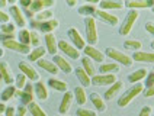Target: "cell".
I'll return each instance as SVG.
<instances>
[{
    "mask_svg": "<svg viewBox=\"0 0 154 116\" xmlns=\"http://www.w3.org/2000/svg\"><path fill=\"white\" fill-rule=\"evenodd\" d=\"M58 50L63 51L69 58H73V60L80 58V51L77 50L73 44H69V42H66L64 39H63V41H58Z\"/></svg>",
    "mask_w": 154,
    "mask_h": 116,
    "instance_id": "7c38bea8",
    "label": "cell"
},
{
    "mask_svg": "<svg viewBox=\"0 0 154 116\" xmlns=\"http://www.w3.org/2000/svg\"><path fill=\"white\" fill-rule=\"evenodd\" d=\"M96 5L94 3H86L83 6H80L79 8V15H82V16H93L96 15Z\"/></svg>",
    "mask_w": 154,
    "mask_h": 116,
    "instance_id": "1f68e13d",
    "label": "cell"
},
{
    "mask_svg": "<svg viewBox=\"0 0 154 116\" xmlns=\"http://www.w3.org/2000/svg\"><path fill=\"white\" fill-rule=\"evenodd\" d=\"M129 10H138V9H146V8H153L154 0H128L124 3Z\"/></svg>",
    "mask_w": 154,
    "mask_h": 116,
    "instance_id": "2e32d148",
    "label": "cell"
},
{
    "mask_svg": "<svg viewBox=\"0 0 154 116\" xmlns=\"http://www.w3.org/2000/svg\"><path fill=\"white\" fill-rule=\"evenodd\" d=\"M45 50H47L48 54H51L52 57L57 55V52H58V41H57L54 33H47L45 35Z\"/></svg>",
    "mask_w": 154,
    "mask_h": 116,
    "instance_id": "9a60e30c",
    "label": "cell"
},
{
    "mask_svg": "<svg viewBox=\"0 0 154 116\" xmlns=\"http://www.w3.org/2000/svg\"><path fill=\"white\" fill-rule=\"evenodd\" d=\"M151 48H153V50H154V41L151 42Z\"/></svg>",
    "mask_w": 154,
    "mask_h": 116,
    "instance_id": "680465c9",
    "label": "cell"
},
{
    "mask_svg": "<svg viewBox=\"0 0 154 116\" xmlns=\"http://www.w3.org/2000/svg\"><path fill=\"white\" fill-rule=\"evenodd\" d=\"M151 86H154V71L150 73V74H147V80H146V89L147 87H151Z\"/></svg>",
    "mask_w": 154,
    "mask_h": 116,
    "instance_id": "bcb514c9",
    "label": "cell"
},
{
    "mask_svg": "<svg viewBox=\"0 0 154 116\" xmlns=\"http://www.w3.org/2000/svg\"><path fill=\"white\" fill-rule=\"evenodd\" d=\"M74 73H76L77 80L82 83V86H83V87H89V86L92 84V78L87 75V73H86L82 67H77L76 70H74Z\"/></svg>",
    "mask_w": 154,
    "mask_h": 116,
    "instance_id": "484cf974",
    "label": "cell"
},
{
    "mask_svg": "<svg viewBox=\"0 0 154 116\" xmlns=\"http://www.w3.org/2000/svg\"><path fill=\"white\" fill-rule=\"evenodd\" d=\"M3 54H5V51H3V48H0V57H3Z\"/></svg>",
    "mask_w": 154,
    "mask_h": 116,
    "instance_id": "6f0895ef",
    "label": "cell"
},
{
    "mask_svg": "<svg viewBox=\"0 0 154 116\" xmlns=\"http://www.w3.org/2000/svg\"><path fill=\"white\" fill-rule=\"evenodd\" d=\"M73 94H74V99H76L77 105H85L86 102H87V94H86V90L83 86L76 87L74 91H73Z\"/></svg>",
    "mask_w": 154,
    "mask_h": 116,
    "instance_id": "d6a6232c",
    "label": "cell"
},
{
    "mask_svg": "<svg viewBox=\"0 0 154 116\" xmlns=\"http://www.w3.org/2000/svg\"><path fill=\"white\" fill-rule=\"evenodd\" d=\"M15 29H16V26L13 23H3L0 26V32H5L8 35H15Z\"/></svg>",
    "mask_w": 154,
    "mask_h": 116,
    "instance_id": "60d3db41",
    "label": "cell"
},
{
    "mask_svg": "<svg viewBox=\"0 0 154 116\" xmlns=\"http://www.w3.org/2000/svg\"><path fill=\"white\" fill-rule=\"evenodd\" d=\"M45 54H47V50H45L44 47H38V48H34V50L29 52L28 60H29V61H39V60L44 58Z\"/></svg>",
    "mask_w": 154,
    "mask_h": 116,
    "instance_id": "836d02e7",
    "label": "cell"
},
{
    "mask_svg": "<svg viewBox=\"0 0 154 116\" xmlns=\"http://www.w3.org/2000/svg\"><path fill=\"white\" fill-rule=\"evenodd\" d=\"M132 60H134V61H138V63H151V64H154V52L137 51V52H134Z\"/></svg>",
    "mask_w": 154,
    "mask_h": 116,
    "instance_id": "d4e9b609",
    "label": "cell"
},
{
    "mask_svg": "<svg viewBox=\"0 0 154 116\" xmlns=\"http://www.w3.org/2000/svg\"><path fill=\"white\" fill-rule=\"evenodd\" d=\"M9 15L6 13V12H3L2 9H0V23L3 25V23H9Z\"/></svg>",
    "mask_w": 154,
    "mask_h": 116,
    "instance_id": "c3c4849f",
    "label": "cell"
},
{
    "mask_svg": "<svg viewBox=\"0 0 154 116\" xmlns=\"http://www.w3.org/2000/svg\"><path fill=\"white\" fill-rule=\"evenodd\" d=\"M146 31H147V32H150L151 35H154V23H153V22H148V23H147V25H146Z\"/></svg>",
    "mask_w": 154,
    "mask_h": 116,
    "instance_id": "f5cc1de1",
    "label": "cell"
},
{
    "mask_svg": "<svg viewBox=\"0 0 154 116\" xmlns=\"http://www.w3.org/2000/svg\"><path fill=\"white\" fill-rule=\"evenodd\" d=\"M3 47H6L8 50L15 51V52H19V54H25V55H29V52H31V47L29 45H23L17 39H10V41L3 42Z\"/></svg>",
    "mask_w": 154,
    "mask_h": 116,
    "instance_id": "30bf717a",
    "label": "cell"
},
{
    "mask_svg": "<svg viewBox=\"0 0 154 116\" xmlns=\"http://www.w3.org/2000/svg\"><path fill=\"white\" fill-rule=\"evenodd\" d=\"M15 93H16V87H15L13 84H12V86H8L6 89H3L2 94H0V99H2V102H8V100H10L15 96Z\"/></svg>",
    "mask_w": 154,
    "mask_h": 116,
    "instance_id": "d590c367",
    "label": "cell"
},
{
    "mask_svg": "<svg viewBox=\"0 0 154 116\" xmlns=\"http://www.w3.org/2000/svg\"><path fill=\"white\" fill-rule=\"evenodd\" d=\"M58 116H64V115H58Z\"/></svg>",
    "mask_w": 154,
    "mask_h": 116,
    "instance_id": "94428289",
    "label": "cell"
},
{
    "mask_svg": "<svg viewBox=\"0 0 154 116\" xmlns=\"http://www.w3.org/2000/svg\"><path fill=\"white\" fill-rule=\"evenodd\" d=\"M28 112H31L32 116H47V112L36 102H32V103L28 105Z\"/></svg>",
    "mask_w": 154,
    "mask_h": 116,
    "instance_id": "e575fe53",
    "label": "cell"
},
{
    "mask_svg": "<svg viewBox=\"0 0 154 116\" xmlns=\"http://www.w3.org/2000/svg\"><path fill=\"white\" fill-rule=\"evenodd\" d=\"M32 2H34V0H20L19 5L22 6V9H29L32 6Z\"/></svg>",
    "mask_w": 154,
    "mask_h": 116,
    "instance_id": "681fc988",
    "label": "cell"
},
{
    "mask_svg": "<svg viewBox=\"0 0 154 116\" xmlns=\"http://www.w3.org/2000/svg\"><path fill=\"white\" fill-rule=\"evenodd\" d=\"M116 81L118 78L115 74H96L94 77H92V84L94 86H112Z\"/></svg>",
    "mask_w": 154,
    "mask_h": 116,
    "instance_id": "8fae6325",
    "label": "cell"
},
{
    "mask_svg": "<svg viewBox=\"0 0 154 116\" xmlns=\"http://www.w3.org/2000/svg\"><path fill=\"white\" fill-rule=\"evenodd\" d=\"M83 52H85V57L90 58L93 63H100V64H102L103 60L106 58L105 52L99 51L97 48H94L93 45H86L85 50H83Z\"/></svg>",
    "mask_w": 154,
    "mask_h": 116,
    "instance_id": "9c48e42d",
    "label": "cell"
},
{
    "mask_svg": "<svg viewBox=\"0 0 154 116\" xmlns=\"http://www.w3.org/2000/svg\"><path fill=\"white\" fill-rule=\"evenodd\" d=\"M17 41L20 42V44H23V45H29V44H31V31L22 29V31L19 32V39H17Z\"/></svg>",
    "mask_w": 154,
    "mask_h": 116,
    "instance_id": "f35d334b",
    "label": "cell"
},
{
    "mask_svg": "<svg viewBox=\"0 0 154 116\" xmlns=\"http://www.w3.org/2000/svg\"><path fill=\"white\" fill-rule=\"evenodd\" d=\"M151 10H153V12H154V6H153V8H151Z\"/></svg>",
    "mask_w": 154,
    "mask_h": 116,
    "instance_id": "91938a15",
    "label": "cell"
},
{
    "mask_svg": "<svg viewBox=\"0 0 154 116\" xmlns=\"http://www.w3.org/2000/svg\"><path fill=\"white\" fill-rule=\"evenodd\" d=\"M67 35H69L71 44L76 47L77 50H79V51L85 50L86 41H85V38L82 36V33L79 32V29H77V28H70L69 31H67Z\"/></svg>",
    "mask_w": 154,
    "mask_h": 116,
    "instance_id": "ba28073f",
    "label": "cell"
},
{
    "mask_svg": "<svg viewBox=\"0 0 154 116\" xmlns=\"http://www.w3.org/2000/svg\"><path fill=\"white\" fill-rule=\"evenodd\" d=\"M26 83H28V77L25 74H22V73H19L16 75V78H15V87H16L17 90H23Z\"/></svg>",
    "mask_w": 154,
    "mask_h": 116,
    "instance_id": "8d00e7d4",
    "label": "cell"
},
{
    "mask_svg": "<svg viewBox=\"0 0 154 116\" xmlns=\"http://www.w3.org/2000/svg\"><path fill=\"white\" fill-rule=\"evenodd\" d=\"M90 100H92V103H93V106H94L96 110H99V112L106 110V103H105V99L100 97L97 93H92V94H90Z\"/></svg>",
    "mask_w": 154,
    "mask_h": 116,
    "instance_id": "4dcf8cb0",
    "label": "cell"
},
{
    "mask_svg": "<svg viewBox=\"0 0 154 116\" xmlns=\"http://www.w3.org/2000/svg\"><path fill=\"white\" fill-rule=\"evenodd\" d=\"M118 71H119V66L116 63L100 64V67H99V74H116Z\"/></svg>",
    "mask_w": 154,
    "mask_h": 116,
    "instance_id": "83f0119b",
    "label": "cell"
},
{
    "mask_svg": "<svg viewBox=\"0 0 154 116\" xmlns=\"http://www.w3.org/2000/svg\"><path fill=\"white\" fill-rule=\"evenodd\" d=\"M73 100H74V94H73L71 91H66V93H64V96H63V99H61L60 106H58V112H60V115H66V113L69 112L70 108H71Z\"/></svg>",
    "mask_w": 154,
    "mask_h": 116,
    "instance_id": "e0dca14e",
    "label": "cell"
},
{
    "mask_svg": "<svg viewBox=\"0 0 154 116\" xmlns=\"http://www.w3.org/2000/svg\"><path fill=\"white\" fill-rule=\"evenodd\" d=\"M19 70H20L22 74H25L28 77V80H31V81H39V74H38V71L35 70L34 67L31 66V63L20 61L19 63Z\"/></svg>",
    "mask_w": 154,
    "mask_h": 116,
    "instance_id": "52a82bcc",
    "label": "cell"
},
{
    "mask_svg": "<svg viewBox=\"0 0 154 116\" xmlns=\"http://www.w3.org/2000/svg\"><path fill=\"white\" fill-rule=\"evenodd\" d=\"M17 99H20V103L22 106H28L29 103L34 102V97H35V91H34V86L31 83H26V86L23 87V90H17L16 89V93H15Z\"/></svg>",
    "mask_w": 154,
    "mask_h": 116,
    "instance_id": "5b68a950",
    "label": "cell"
},
{
    "mask_svg": "<svg viewBox=\"0 0 154 116\" xmlns=\"http://www.w3.org/2000/svg\"><path fill=\"white\" fill-rule=\"evenodd\" d=\"M5 6H8V0H0V9H3Z\"/></svg>",
    "mask_w": 154,
    "mask_h": 116,
    "instance_id": "9f6ffc18",
    "label": "cell"
},
{
    "mask_svg": "<svg viewBox=\"0 0 154 116\" xmlns=\"http://www.w3.org/2000/svg\"><path fill=\"white\" fill-rule=\"evenodd\" d=\"M54 5H55L54 0H34V2H32V6L29 9H31L34 13H39V12L47 10L48 8H51Z\"/></svg>",
    "mask_w": 154,
    "mask_h": 116,
    "instance_id": "ffe728a7",
    "label": "cell"
},
{
    "mask_svg": "<svg viewBox=\"0 0 154 116\" xmlns=\"http://www.w3.org/2000/svg\"><path fill=\"white\" fill-rule=\"evenodd\" d=\"M5 116H16V109L13 108H6V112H5Z\"/></svg>",
    "mask_w": 154,
    "mask_h": 116,
    "instance_id": "816d5d0a",
    "label": "cell"
},
{
    "mask_svg": "<svg viewBox=\"0 0 154 116\" xmlns=\"http://www.w3.org/2000/svg\"><path fill=\"white\" fill-rule=\"evenodd\" d=\"M138 116H151V106H144L140 110Z\"/></svg>",
    "mask_w": 154,
    "mask_h": 116,
    "instance_id": "7dc6e473",
    "label": "cell"
},
{
    "mask_svg": "<svg viewBox=\"0 0 154 116\" xmlns=\"http://www.w3.org/2000/svg\"><path fill=\"white\" fill-rule=\"evenodd\" d=\"M86 28V39L89 45H94L97 42V26H96V19L93 16H87L85 19Z\"/></svg>",
    "mask_w": 154,
    "mask_h": 116,
    "instance_id": "277c9868",
    "label": "cell"
},
{
    "mask_svg": "<svg viewBox=\"0 0 154 116\" xmlns=\"http://www.w3.org/2000/svg\"><path fill=\"white\" fill-rule=\"evenodd\" d=\"M122 87H124V86H122V83H121V81L113 83L111 87L106 90V93H105V100H112L115 96H116V94H118V93H121Z\"/></svg>",
    "mask_w": 154,
    "mask_h": 116,
    "instance_id": "f546056e",
    "label": "cell"
},
{
    "mask_svg": "<svg viewBox=\"0 0 154 116\" xmlns=\"http://www.w3.org/2000/svg\"><path fill=\"white\" fill-rule=\"evenodd\" d=\"M96 16L99 17L100 20H103L105 23H108V25H118L119 23V19H118V16H115V15H112V13H109V12H106V10H96Z\"/></svg>",
    "mask_w": 154,
    "mask_h": 116,
    "instance_id": "ac0fdd59",
    "label": "cell"
},
{
    "mask_svg": "<svg viewBox=\"0 0 154 116\" xmlns=\"http://www.w3.org/2000/svg\"><path fill=\"white\" fill-rule=\"evenodd\" d=\"M67 5H69L70 8H74V6L77 5V2L76 0H67Z\"/></svg>",
    "mask_w": 154,
    "mask_h": 116,
    "instance_id": "11a10c76",
    "label": "cell"
},
{
    "mask_svg": "<svg viewBox=\"0 0 154 116\" xmlns=\"http://www.w3.org/2000/svg\"><path fill=\"white\" fill-rule=\"evenodd\" d=\"M76 116H96V112L87 108H79L76 112Z\"/></svg>",
    "mask_w": 154,
    "mask_h": 116,
    "instance_id": "b9f144b4",
    "label": "cell"
},
{
    "mask_svg": "<svg viewBox=\"0 0 154 116\" xmlns=\"http://www.w3.org/2000/svg\"><path fill=\"white\" fill-rule=\"evenodd\" d=\"M39 42H41V36L36 31H31V45H34L35 48L39 47Z\"/></svg>",
    "mask_w": 154,
    "mask_h": 116,
    "instance_id": "7bdbcfd3",
    "label": "cell"
},
{
    "mask_svg": "<svg viewBox=\"0 0 154 116\" xmlns=\"http://www.w3.org/2000/svg\"><path fill=\"white\" fill-rule=\"evenodd\" d=\"M48 86L54 89V90L57 91H69V84L66 83L64 80H60V78H55V77H51L50 80H48Z\"/></svg>",
    "mask_w": 154,
    "mask_h": 116,
    "instance_id": "cb8c5ba5",
    "label": "cell"
},
{
    "mask_svg": "<svg viewBox=\"0 0 154 116\" xmlns=\"http://www.w3.org/2000/svg\"><path fill=\"white\" fill-rule=\"evenodd\" d=\"M34 91H35V96L39 100L48 99V90H47V86H45L42 81H36V83H35Z\"/></svg>",
    "mask_w": 154,
    "mask_h": 116,
    "instance_id": "4316f807",
    "label": "cell"
},
{
    "mask_svg": "<svg viewBox=\"0 0 154 116\" xmlns=\"http://www.w3.org/2000/svg\"><path fill=\"white\" fill-rule=\"evenodd\" d=\"M146 77H147L146 68H138V70H135L134 73H131V74L128 75V80H129V83L135 84V83H140L141 80H144Z\"/></svg>",
    "mask_w": 154,
    "mask_h": 116,
    "instance_id": "f1b7e54d",
    "label": "cell"
},
{
    "mask_svg": "<svg viewBox=\"0 0 154 116\" xmlns=\"http://www.w3.org/2000/svg\"><path fill=\"white\" fill-rule=\"evenodd\" d=\"M125 48H128V50H132L134 52H137V51L141 50V47H143V44L141 41H137V39H128V41H125Z\"/></svg>",
    "mask_w": 154,
    "mask_h": 116,
    "instance_id": "74e56055",
    "label": "cell"
},
{
    "mask_svg": "<svg viewBox=\"0 0 154 116\" xmlns=\"http://www.w3.org/2000/svg\"><path fill=\"white\" fill-rule=\"evenodd\" d=\"M2 116H3V115H2Z\"/></svg>",
    "mask_w": 154,
    "mask_h": 116,
    "instance_id": "6125c7cd",
    "label": "cell"
},
{
    "mask_svg": "<svg viewBox=\"0 0 154 116\" xmlns=\"http://www.w3.org/2000/svg\"><path fill=\"white\" fill-rule=\"evenodd\" d=\"M144 91V84L143 83H135L131 89L125 91V93H122L121 94V97L118 99V105H119L121 108H125V106H128L129 103L132 102V99H135L140 93H143Z\"/></svg>",
    "mask_w": 154,
    "mask_h": 116,
    "instance_id": "6da1fadb",
    "label": "cell"
},
{
    "mask_svg": "<svg viewBox=\"0 0 154 116\" xmlns=\"http://www.w3.org/2000/svg\"><path fill=\"white\" fill-rule=\"evenodd\" d=\"M26 113H28V106H17L16 109V116H26Z\"/></svg>",
    "mask_w": 154,
    "mask_h": 116,
    "instance_id": "f6af8a7d",
    "label": "cell"
},
{
    "mask_svg": "<svg viewBox=\"0 0 154 116\" xmlns=\"http://www.w3.org/2000/svg\"><path fill=\"white\" fill-rule=\"evenodd\" d=\"M151 116H153V115H151Z\"/></svg>",
    "mask_w": 154,
    "mask_h": 116,
    "instance_id": "be15d7a7",
    "label": "cell"
},
{
    "mask_svg": "<svg viewBox=\"0 0 154 116\" xmlns=\"http://www.w3.org/2000/svg\"><path fill=\"white\" fill-rule=\"evenodd\" d=\"M82 68L87 73V75H89L90 78L97 74V70H96V67H94V63L90 60V58H87V57L82 58Z\"/></svg>",
    "mask_w": 154,
    "mask_h": 116,
    "instance_id": "603a6c76",
    "label": "cell"
},
{
    "mask_svg": "<svg viewBox=\"0 0 154 116\" xmlns=\"http://www.w3.org/2000/svg\"><path fill=\"white\" fill-rule=\"evenodd\" d=\"M10 39H16V35H8V33H5V32H0V41L2 42L10 41Z\"/></svg>",
    "mask_w": 154,
    "mask_h": 116,
    "instance_id": "ee69618b",
    "label": "cell"
},
{
    "mask_svg": "<svg viewBox=\"0 0 154 116\" xmlns=\"http://www.w3.org/2000/svg\"><path fill=\"white\" fill-rule=\"evenodd\" d=\"M5 112H6V106H5V103L2 102V103H0V116L3 115Z\"/></svg>",
    "mask_w": 154,
    "mask_h": 116,
    "instance_id": "db71d44e",
    "label": "cell"
},
{
    "mask_svg": "<svg viewBox=\"0 0 154 116\" xmlns=\"http://www.w3.org/2000/svg\"><path fill=\"white\" fill-rule=\"evenodd\" d=\"M138 16H140L138 10H129L127 17H125V20H124V23L119 26L121 35H128V33L131 32V29H132V26L135 23V20L138 19Z\"/></svg>",
    "mask_w": 154,
    "mask_h": 116,
    "instance_id": "8992f818",
    "label": "cell"
},
{
    "mask_svg": "<svg viewBox=\"0 0 154 116\" xmlns=\"http://www.w3.org/2000/svg\"><path fill=\"white\" fill-rule=\"evenodd\" d=\"M105 55L112 58L113 63H116V64H124V66H127V67H129L132 63H134L132 57H129V55H127V54H124L122 51L115 50V48H106Z\"/></svg>",
    "mask_w": 154,
    "mask_h": 116,
    "instance_id": "3957f363",
    "label": "cell"
},
{
    "mask_svg": "<svg viewBox=\"0 0 154 116\" xmlns=\"http://www.w3.org/2000/svg\"><path fill=\"white\" fill-rule=\"evenodd\" d=\"M54 63H55V66L58 67V70L63 71V73H66V74H70L71 71H73V67L70 64L69 61L66 60V58L63 57V55H54V60H52Z\"/></svg>",
    "mask_w": 154,
    "mask_h": 116,
    "instance_id": "d6986e66",
    "label": "cell"
},
{
    "mask_svg": "<svg viewBox=\"0 0 154 116\" xmlns=\"http://www.w3.org/2000/svg\"><path fill=\"white\" fill-rule=\"evenodd\" d=\"M50 19H52V12L50 9L36 13V16H35V20H38V22H45V20H50Z\"/></svg>",
    "mask_w": 154,
    "mask_h": 116,
    "instance_id": "ab89813d",
    "label": "cell"
},
{
    "mask_svg": "<svg viewBox=\"0 0 154 116\" xmlns=\"http://www.w3.org/2000/svg\"><path fill=\"white\" fill-rule=\"evenodd\" d=\"M0 75H2V80L8 84V86L15 84V77H13V74H12L10 66H9L8 63H5V61L0 63Z\"/></svg>",
    "mask_w": 154,
    "mask_h": 116,
    "instance_id": "5bb4252c",
    "label": "cell"
},
{
    "mask_svg": "<svg viewBox=\"0 0 154 116\" xmlns=\"http://www.w3.org/2000/svg\"><path fill=\"white\" fill-rule=\"evenodd\" d=\"M124 6L125 5L118 0H102L99 3L100 10H121V9H124Z\"/></svg>",
    "mask_w": 154,
    "mask_h": 116,
    "instance_id": "44dd1931",
    "label": "cell"
},
{
    "mask_svg": "<svg viewBox=\"0 0 154 116\" xmlns=\"http://www.w3.org/2000/svg\"><path fill=\"white\" fill-rule=\"evenodd\" d=\"M144 96H146V97H153L154 96V86L147 87L146 90H144Z\"/></svg>",
    "mask_w": 154,
    "mask_h": 116,
    "instance_id": "f907efd6",
    "label": "cell"
},
{
    "mask_svg": "<svg viewBox=\"0 0 154 116\" xmlns=\"http://www.w3.org/2000/svg\"><path fill=\"white\" fill-rule=\"evenodd\" d=\"M9 15L13 17V20H15V23H16L17 26L23 28V26L26 25L25 15H23L22 9L19 8L17 5H13V6H10V8H9Z\"/></svg>",
    "mask_w": 154,
    "mask_h": 116,
    "instance_id": "4fadbf2b",
    "label": "cell"
},
{
    "mask_svg": "<svg viewBox=\"0 0 154 116\" xmlns=\"http://www.w3.org/2000/svg\"><path fill=\"white\" fill-rule=\"evenodd\" d=\"M60 25V22L57 19H50V20H45V22H38V20H31V28L35 29L36 32H42V33H52L54 29H57Z\"/></svg>",
    "mask_w": 154,
    "mask_h": 116,
    "instance_id": "7a4b0ae2",
    "label": "cell"
},
{
    "mask_svg": "<svg viewBox=\"0 0 154 116\" xmlns=\"http://www.w3.org/2000/svg\"><path fill=\"white\" fill-rule=\"evenodd\" d=\"M38 63V66L41 67L42 70H45L47 73H50V74H58V67L55 66V63L54 61H50V60H45V58H42V60H39V61H36Z\"/></svg>",
    "mask_w": 154,
    "mask_h": 116,
    "instance_id": "7402d4cb",
    "label": "cell"
}]
</instances>
